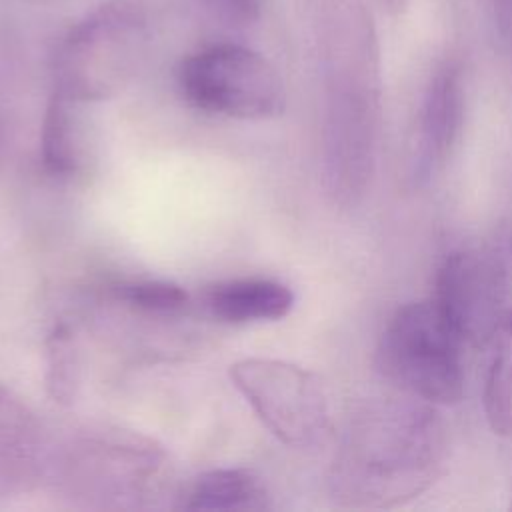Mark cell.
Instances as JSON below:
<instances>
[{
	"mask_svg": "<svg viewBox=\"0 0 512 512\" xmlns=\"http://www.w3.org/2000/svg\"><path fill=\"white\" fill-rule=\"evenodd\" d=\"M42 464V434L30 408L0 384V494L26 488Z\"/></svg>",
	"mask_w": 512,
	"mask_h": 512,
	"instance_id": "cell-10",
	"label": "cell"
},
{
	"mask_svg": "<svg viewBox=\"0 0 512 512\" xmlns=\"http://www.w3.org/2000/svg\"><path fill=\"white\" fill-rule=\"evenodd\" d=\"M148 46V18L138 0H106L62 38L54 56V90L82 104L120 94Z\"/></svg>",
	"mask_w": 512,
	"mask_h": 512,
	"instance_id": "cell-3",
	"label": "cell"
},
{
	"mask_svg": "<svg viewBox=\"0 0 512 512\" xmlns=\"http://www.w3.org/2000/svg\"><path fill=\"white\" fill-rule=\"evenodd\" d=\"M176 80L188 104L226 118L268 120L286 104L274 64L238 44H214L190 54L180 62Z\"/></svg>",
	"mask_w": 512,
	"mask_h": 512,
	"instance_id": "cell-5",
	"label": "cell"
},
{
	"mask_svg": "<svg viewBox=\"0 0 512 512\" xmlns=\"http://www.w3.org/2000/svg\"><path fill=\"white\" fill-rule=\"evenodd\" d=\"M178 508L202 512L266 508V488L246 468H216L196 476L182 492Z\"/></svg>",
	"mask_w": 512,
	"mask_h": 512,
	"instance_id": "cell-13",
	"label": "cell"
},
{
	"mask_svg": "<svg viewBox=\"0 0 512 512\" xmlns=\"http://www.w3.org/2000/svg\"><path fill=\"white\" fill-rule=\"evenodd\" d=\"M448 426L438 406L386 398L348 420L328 470L330 498L346 508H394L424 494L442 474Z\"/></svg>",
	"mask_w": 512,
	"mask_h": 512,
	"instance_id": "cell-2",
	"label": "cell"
},
{
	"mask_svg": "<svg viewBox=\"0 0 512 512\" xmlns=\"http://www.w3.org/2000/svg\"><path fill=\"white\" fill-rule=\"evenodd\" d=\"M82 382L80 348L74 328L58 322L44 340V386L52 402L72 406Z\"/></svg>",
	"mask_w": 512,
	"mask_h": 512,
	"instance_id": "cell-15",
	"label": "cell"
},
{
	"mask_svg": "<svg viewBox=\"0 0 512 512\" xmlns=\"http://www.w3.org/2000/svg\"><path fill=\"white\" fill-rule=\"evenodd\" d=\"M488 6L500 46L512 60V0H488Z\"/></svg>",
	"mask_w": 512,
	"mask_h": 512,
	"instance_id": "cell-18",
	"label": "cell"
},
{
	"mask_svg": "<svg viewBox=\"0 0 512 512\" xmlns=\"http://www.w3.org/2000/svg\"><path fill=\"white\" fill-rule=\"evenodd\" d=\"M510 508H512V504H510Z\"/></svg>",
	"mask_w": 512,
	"mask_h": 512,
	"instance_id": "cell-20",
	"label": "cell"
},
{
	"mask_svg": "<svg viewBox=\"0 0 512 512\" xmlns=\"http://www.w3.org/2000/svg\"><path fill=\"white\" fill-rule=\"evenodd\" d=\"M76 102L52 92L42 122V162L54 176H74L88 160V126Z\"/></svg>",
	"mask_w": 512,
	"mask_h": 512,
	"instance_id": "cell-12",
	"label": "cell"
},
{
	"mask_svg": "<svg viewBox=\"0 0 512 512\" xmlns=\"http://www.w3.org/2000/svg\"><path fill=\"white\" fill-rule=\"evenodd\" d=\"M380 4H382L388 12H392V14H400V12H404V10H406L408 0H380Z\"/></svg>",
	"mask_w": 512,
	"mask_h": 512,
	"instance_id": "cell-19",
	"label": "cell"
},
{
	"mask_svg": "<svg viewBox=\"0 0 512 512\" xmlns=\"http://www.w3.org/2000/svg\"><path fill=\"white\" fill-rule=\"evenodd\" d=\"M230 380L282 444L314 448L328 436V394L314 372L278 358H242L230 366Z\"/></svg>",
	"mask_w": 512,
	"mask_h": 512,
	"instance_id": "cell-7",
	"label": "cell"
},
{
	"mask_svg": "<svg viewBox=\"0 0 512 512\" xmlns=\"http://www.w3.org/2000/svg\"><path fill=\"white\" fill-rule=\"evenodd\" d=\"M508 278L502 260L484 248H460L444 256L434 276L432 300L470 346L488 344L506 308Z\"/></svg>",
	"mask_w": 512,
	"mask_h": 512,
	"instance_id": "cell-8",
	"label": "cell"
},
{
	"mask_svg": "<svg viewBox=\"0 0 512 512\" xmlns=\"http://www.w3.org/2000/svg\"><path fill=\"white\" fill-rule=\"evenodd\" d=\"M466 346L434 300L426 298L390 316L378 338L376 366L406 396L450 406L464 394Z\"/></svg>",
	"mask_w": 512,
	"mask_h": 512,
	"instance_id": "cell-4",
	"label": "cell"
},
{
	"mask_svg": "<svg viewBox=\"0 0 512 512\" xmlns=\"http://www.w3.org/2000/svg\"><path fill=\"white\" fill-rule=\"evenodd\" d=\"M166 454L150 438L122 430L80 438L68 448L62 478L90 506H138L160 486Z\"/></svg>",
	"mask_w": 512,
	"mask_h": 512,
	"instance_id": "cell-6",
	"label": "cell"
},
{
	"mask_svg": "<svg viewBox=\"0 0 512 512\" xmlns=\"http://www.w3.org/2000/svg\"><path fill=\"white\" fill-rule=\"evenodd\" d=\"M316 42L322 72V178L340 206L372 186L382 120V64L374 18L362 0H320Z\"/></svg>",
	"mask_w": 512,
	"mask_h": 512,
	"instance_id": "cell-1",
	"label": "cell"
},
{
	"mask_svg": "<svg viewBox=\"0 0 512 512\" xmlns=\"http://www.w3.org/2000/svg\"><path fill=\"white\" fill-rule=\"evenodd\" d=\"M204 302L210 314L224 322H274L290 314L294 292L270 278H240L212 286Z\"/></svg>",
	"mask_w": 512,
	"mask_h": 512,
	"instance_id": "cell-11",
	"label": "cell"
},
{
	"mask_svg": "<svg viewBox=\"0 0 512 512\" xmlns=\"http://www.w3.org/2000/svg\"><path fill=\"white\" fill-rule=\"evenodd\" d=\"M204 12L230 28H244L258 20L260 0H198Z\"/></svg>",
	"mask_w": 512,
	"mask_h": 512,
	"instance_id": "cell-17",
	"label": "cell"
},
{
	"mask_svg": "<svg viewBox=\"0 0 512 512\" xmlns=\"http://www.w3.org/2000/svg\"><path fill=\"white\" fill-rule=\"evenodd\" d=\"M112 298L124 306L150 316H174L188 306V292L172 282L144 280L112 288Z\"/></svg>",
	"mask_w": 512,
	"mask_h": 512,
	"instance_id": "cell-16",
	"label": "cell"
},
{
	"mask_svg": "<svg viewBox=\"0 0 512 512\" xmlns=\"http://www.w3.org/2000/svg\"><path fill=\"white\" fill-rule=\"evenodd\" d=\"M492 354L486 366L482 408L490 430L496 436H512V308L504 314L492 340Z\"/></svg>",
	"mask_w": 512,
	"mask_h": 512,
	"instance_id": "cell-14",
	"label": "cell"
},
{
	"mask_svg": "<svg viewBox=\"0 0 512 512\" xmlns=\"http://www.w3.org/2000/svg\"><path fill=\"white\" fill-rule=\"evenodd\" d=\"M466 80L456 58L442 60L430 74L406 142L404 178L410 188L428 186L448 164L464 126Z\"/></svg>",
	"mask_w": 512,
	"mask_h": 512,
	"instance_id": "cell-9",
	"label": "cell"
}]
</instances>
